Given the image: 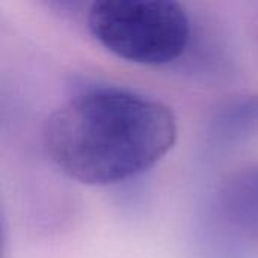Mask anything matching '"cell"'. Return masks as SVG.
Returning a JSON list of instances; mask_svg holds the SVG:
<instances>
[{
  "instance_id": "6da1fadb",
  "label": "cell",
  "mask_w": 258,
  "mask_h": 258,
  "mask_svg": "<svg viewBox=\"0 0 258 258\" xmlns=\"http://www.w3.org/2000/svg\"><path fill=\"white\" fill-rule=\"evenodd\" d=\"M175 139L171 107L118 88L71 97L44 127L50 160L70 178L94 186L119 183L153 168Z\"/></svg>"
},
{
  "instance_id": "277c9868",
  "label": "cell",
  "mask_w": 258,
  "mask_h": 258,
  "mask_svg": "<svg viewBox=\"0 0 258 258\" xmlns=\"http://www.w3.org/2000/svg\"><path fill=\"white\" fill-rule=\"evenodd\" d=\"M222 124L234 130V135H243L246 130L258 128V97H249L230 104L222 112Z\"/></svg>"
},
{
  "instance_id": "3957f363",
  "label": "cell",
  "mask_w": 258,
  "mask_h": 258,
  "mask_svg": "<svg viewBox=\"0 0 258 258\" xmlns=\"http://www.w3.org/2000/svg\"><path fill=\"white\" fill-rule=\"evenodd\" d=\"M225 206L236 221L258 228V166L240 172L225 189Z\"/></svg>"
},
{
  "instance_id": "7a4b0ae2",
  "label": "cell",
  "mask_w": 258,
  "mask_h": 258,
  "mask_svg": "<svg viewBox=\"0 0 258 258\" xmlns=\"http://www.w3.org/2000/svg\"><path fill=\"white\" fill-rule=\"evenodd\" d=\"M88 29L106 50L142 65L174 62L190 35L184 8L169 0H97Z\"/></svg>"
}]
</instances>
